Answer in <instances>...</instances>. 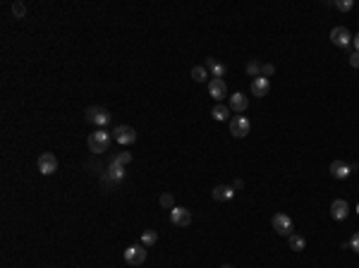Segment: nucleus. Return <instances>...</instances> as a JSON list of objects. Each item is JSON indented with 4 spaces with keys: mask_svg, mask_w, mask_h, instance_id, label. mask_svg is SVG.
I'll return each instance as SVG.
<instances>
[{
    "mask_svg": "<svg viewBox=\"0 0 359 268\" xmlns=\"http://www.w3.org/2000/svg\"><path fill=\"white\" fill-rule=\"evenodd\" d=\"M330 41H333V46H338V48H347L349 43H352V34H349L345 27H335V29L330 31Z\"/></svg>",
    "mask_w": 359,
    "mask_h": 268,
    "instance_id": "nucleus-11",
    "label": "nucleus"
},
{
    "mask_svg": "<svg viewBox=\"0 0 359 268\" xmlns=\"http://www.w3.org/2000/svg\"><path fill=\"white\" fill-rule=\"evenodd\" d=\"M211 118L218 120V122H225V120L230 118V106H225V103H216L213 110H211Z\"/></svg>",
    "mask_w": 359,
    "mask_h": 268,
    "instance_id": "nucleus-18",
    "label": "nucleus"
},
{
    "mask_svg": "<svg viewBox=\"0 0 359 268\" xmlns=\"http://www.w3.org/2000/svg\"><path fill=\"white\" fill-rule=\"evenodd\" d=\"M357 213H359V206H357Z\"/></svg>",
    "mask_w": 359,
    "mask_h": 268,
    "instance_id": "nucleus-33",
    "label": "nucleus"
},
{
    "mask_svg": "<svg viewBox=\"0 0 359 268\" xmlns=\"http://www.w3.org/2000/svg\"><path fill=\"white\" fill-rule=\"evenodd\" d=\"M349 216V204L345 199H335L330 204V218L333 220H345Z\"/></svg>",
    "mask_w": 359,
    "mask_h": 268,
    "instance_id": "nucleus-12",
    "label": "nucleus"
},
{
    "mask_svg": "<svg viewBox=\"0 0 359 268\" xmlns=\"http://www.w3.org/2000/svg\"><path fill=\"white\" fill-rule=\"evenodd\" d=\"M349 65H352V67H359V50H354V53L349 55Z\"/></svg>",
    "mask_w": 359,
    "mask_h": 268,
    "instance_id": "nucleus-29",
    "label": "nucleus"
},
{
    "mask_svg": "<svg viewBox=\"0 0 359 268\" xmlns=\"http://www.w3.org/2000/svg\"><path fill=\"white\" fill-rule=\"evenodd\" d=\"M249 129H251V125L244 115H235V118L230 120V134L237 137V139H244V137L249 134Z\"/></svg>",
    "mask_w": 359,
    "mask_h": 268,
    "instance_id": "nucleus-4",
    "label": "nucleus"
},
{
    "mask_svg": "<svg viewBox=\"0 0 359 268\" xmlns=\"http://www.w3.org/2000/svg\"><path fill=\"white\" fill-rule=\"evenodd\" d=\"M206 70L211 72V77H213V79H223V74H225V65H220L218 60L209 58L206 60Z\"/></svg>",
    "mask_w": 359,
    "mask_h": 268,
    "instance_id": "nucleus-17",
    "label": "nucleus"
},
{
    "mask_svg": "<svg viewBox=\"0 0 359 268\" xmlns=\"http://www.w3.org/2000/svg\"><path fill=\"white\" fill-rule=\"evenodd\" d=\"M110 118H113V115H110L106 108H101V106H91V108H86V120H89L91 125H96L99 129L106 127V125L110 122Z\"/></svg>",
    "mask_w": 359,
    "mask_h": 268,
    "instance_id": "nucleus-2",
    "label": "nucleus"
},
{
    "mask_svg": "<svg viewBox=\"0 0 359 268\" xmlns=\"http://www.w3.org/2000/svg\"><path fill=\"white\" fill-rule=\"evenodd\" d=\"M86 144H89L91 153H106L110 146V132H106V129H96V132H91L89 139H86Z\"/></svg>",
    "mask_w": 359,
    "mask_h": 268,
    "instance_id": "nucleus-1",
    "label": "nucleus"
},
{
    "mask_svg": "<svg viewBox=\"0 0 359 268\" xmlns=\"http://www.w3.org/2000/svg\"><path fill=\"white\" fill-rule=\"evenodd\" d=\"M220 268H235V266H230V263H225V266H220Z\"/></svg>",
    "mask_w": 359,
    "mask_h": 268,
    "instance_id": "nucleus-32",
    "label": "nucleus"
},
{
    "mask_svg": "<svg viewBox=\"0 0 359 268\" xmlns=\"http://www.w3.org/2000/svg\"><path fill=\"white\" fill-rule=\"evenodd\" d=\"M110 160H115V163H120V165H127L132 160V153H118V156H113Z\"/></svg>",
    "mask_w": 359,
    "mask_h": 268,
    "instance_id": "nucleus-26",
    "label": "nucleus"
},
{
    "mask_svg": "<svg viewBox=\"0 0 359 268\" xmlns=\"http://www.w3.org/2000/svg\"><path fill=\"white\" fill-rule=\"evenodd\" d=\"M352 43H354V48L359 50V34H357V36H354V39H352Z\"/></svg>",
    "mask_w": 359,
    "mask_h": 268,
    "instance_id": "nucleus-31",
    "label": "nucleus"
},
{
    "mask_svg": "<svg viewBox=\"0 0 359 268\" xmlns=\"http://www.w3.org/2000/svg\"><path fill=\"white\" fill-rule=\"evenodd\" d=\"M273 72H276V65H271V62H263V67H261V77H266V79H268Z\"/></svg>",
    "mask_w": 359,
    "mask_h": 268,
    "instance_id": "nucleus-27",
    "label": "nucleus"
},
{
    "mask_svg": "<svg viewBox=\"0 0 359 268\" xmlns=\"http://www.w3.org/2000/svg\"><path fill=\"white\" fill-rule=\"evenodd\" d=\"M271 91V81L266 77H256V79L251 81V94L256 96V99H263V96H268Z\"/></svg>",
    "mask_w": 359,
    "mask_h": 268,
    "instance_id": "nucleus-14",
    "label": "nucleus"
},
{
    "mask_svg": "<svg viewBox=\"0 0 359 268\" xmlns=\"http://www.w3.org/2000/svg\"><path fill=\"white\" fill-rule=\"evenodd\" d=\"M247 108H249V99H247L244 94H232V96H230V110H232V113L244 115Z\"/></svg>",
    "mask_w": 359,
    "mask_h": 268,
    "instance_id": "nucleus-13",
    "label": "nucleus"
},
{
    "mask_svg": "<svg viewBox=\"0 0 359 268\" xmlns=\"http://www.w3.org/2000/svg\"><path fill=\"white\" fill-rule=\"evenodd\" d=\"M170 223L177 225V228H187L192 223V211L182 209V206H175V209L170 211Z\"/></svg>",
    "mask_w": 359,
    "mask_h": 268,
    "instance_id": "nucleus-7",
    "label": "nucleus"
},
{
    "mask_svg": "<svg viewBox=\"0 0 359 268\" xmlns=\"http://www.w3.org/2000/svg\"><path fill=\"white\" fill-rule=\"evenodd\" d=\"M232 187H235V189H242V187H244V182H242V180H235V182H232Z\"/></svg>",
    "mask_w": 359,
    "mask_h": 268,
    "instance_id": "nucleus-30",
    "label": "nucleus"
},
{
    "mask_svg": "<svg viewBox=\"0 0 359 268\" xmlns=\"http://www.w3.org/2000/svg\"><path fill=\"white\" fill-rule=\"evenodd\" d=\"M108 180L110 182H122V180H125V165H120V163H115V160H110Z\"/></svg>",
    "mask_w": 359,
    "mask_h": 268,
    "instance_id": "nucleus-16",
    "label": "nucleus"
},
{
    "mask_svg": "<svg viewBox=\"0 0 359 268\" xmlns=\"http://www.w3.org/2000/svg\"><path fill=\"white\" fill-rule=\"evenodd\" d=\"M288 239H290V249H292V251H302V249L307 247V239L302 237V235H295V232H292Z\"/></svg>",
    "mask_w": 359,
    "mask_h": 268,
    "instance_id": "nucleus-19",
    "label": "nucleus"
},
{
    "mask_svg": "<svg viewBox=\"0 0 359 268\" xmlns=\"http://www.w3.org/2000/svg\"><path fill=\"white\" fill-rule=\"evenodd\" d=\"M113 139L122 144V146H130L137 141V129L130 127V125H118V127L113 129Z\"/></svg>",
    "mask_w": 359,
    "mask_h": 268,
    "instance_id": "nucleus-3",
    "label": "nucleus"
},
{
    "mask_svg": "<svg viewBox=\"0 0 359 268\" xmlns=\"http://www.w3.org/2000/svg\"><path fill=\"white\" fill-rule=\"evenodd\" d=\"M261 67H263V65H261L259 60H249V62H247V74L256 79V77H261Z\"/></svg>",
    "mask_w": 359,
    "mask_h": 268,
    "instance_id": "nucleus-22",
    "label": "nucleus"
},
{
    "mask_svg": "<svg viewBox=\"0 0 359 268\" xmlns=\"http://www.w3.org/2000/svg\"><path fill=\"white\" fill-rule=\"evenodd\" d=\"M349 249H354V251L359 254V230L352 235V239H349Z\"/></svg>",
    "mask_w": 359,
    "mask_h": 268,
    "instance_id": "nucleus-28",
    "label": "nucleus"
},
{
    "mask_svg": "<svg viewBox=\"0 0 359 268\" xmlns=\"http://www.w3.org/2000/svg\"><path fill=\"white\" fill-rule=\"evenodd\" d=\"M12 15H15L17 20H22V17L27 15V5H24V3H15V5H12Z\"/></svg>",
    "mask_w": 359,
    "mask_h": 268,
    "instance_id": "nucleus-25",
    "label": "nucleus"
},
{
    "mask_svg": "<svg viewBox=\"0 0 359 268\" xmlns=\"http://www.w3.org/2000/svg\"><path fill=\"white\" fill-rule=\"evenodd\" d=\"M211 197H213V201H230V199L235 197V187H230V185H218V187H213Z\"/></svg>",
    "mask_w": 359,
    "mask_h": 268,
    "instance_id": "nucleus-15",
    "label": "nucleus"
},
{
    "mask_svg": "<svg viewBox=\"0 0 359 268\" xmlns=\"http://www.w3.org/2000/svg\"><path fill=\"white\" fill-rule=\"evenodd\" d=\"M354 170H357V165H347V163H342V160H333V163H330V175L335 180H347Z\"/></svg>",
    "mask_w": 359,
    "mask_h": 268,
    "instance_id": "nucleus-9",
    "label": "nucleus"
},
{
    "mask_svg": "<svg viewBox=\"0 0 359 268\" xmlns=\"http://www.w3.org/2000/svg\"><path fill=\"white\" fill-rule=\"evenodd\" d=\"M160 206H163V209H168V211H172L175 209V197H172V194H170V192H165V194H160Z\"/></svg>",
    "mask_w": 359,
    "mask_h": 268,
    "instance_id": "nucleus-23",
    "label": "nucleus"
},
{
    "mask_svg": "<svg viewBox=\"0 0 359 268\" xmlns=\"http://www.w3.org/2000/svg\"><path fill=\"white\" fill-rule=\"evenodd\" d=\"M333 5H335L340 12H349L354 8V0H338V3H333Z\"/></svg>",
    "mask_w": 359,
    "mask_h": 268,
    "instance_id": "nucleus-24",
    "label": "nucleus"
},
{
    "mask_svg": "<svg viewBox=\"0 0 359 268\" xmlns=\"http://www.w3.org/2000/svg\"><path fill=\"white\" fill-rule=\"evenodd\" d=\"M125 261L130 266H141L146 261V247L144 244H132V247L125 249Z\"/></svg>",
    "mask_w": 359,
    "mask_h": 268,
    "instance_id": "nucleus-5",
    "label": "nucleus"
},
{
    "mask_svg": "<svg viewBox=\"0 0 359 268\" xmlns=\"http://www.w3.org/2000/svg\"><path fill=\"white\" fill-rule=\"evenodd\" d=\"M158 242V232L156 230H144L141 232V244L144 247H151V244H156Z\"/></svg>",
    "mask_w": 359,
    "mask_h": 268,
    "instance_id": "nucleus-21",
    "label": "nucleus"
},
{
    "mask_svg": "<svg viewBox=\"0 0 359 268\" xmlns=\"http://www.w3.org/2000/svg\"><path fill=\"white\" fill-rule=\"evenodd\" d=\"M271 225H273V230H276L278 235H283V237H290V235H292V218L285 216V213H276L273 220H271Z\"/></svg>",
    "mask_w": 359,
    "mask_h": 268,
    "instance_id": "nucleus-6",
    "label": "nucleus"
},
{
    "mask_svg": "<svg viewBox=\"0 0 359 268\" xmlns=\"http://www.w3.org/2000/svg\"><path fill=\"white\" fill-rule=\"evenodd\" d=\"M209 94H211V99H216L218 103H223L225 96H228V84H225V79H209Z\"/></svg>",
    "mask_w": 359,
    "mask_h": 268,
    "instance_id": "nucleus-10",
    "label": "nucleus"
},
{
    "mask_svg": "<svg viewBox=\"0 0 359 268\" xmlns=\"http://www.w3.org/2000/svg\"><path fill=\"white\" fill-rule=\"evenodd\" d=\"M58 170V158L55 153H41L39 156V172L41 175H53Z\"/></svg>",
    "mask_w": 359,
    "mask_h": 268,
    "instance_id": "nucleus-8",
    "label": "nucleus"
},
{
    "mask_svg": "<svg viewBox=\"0 0 359 268\" xmlns=\"http://www.w3.org/2000/svg\"><path fill=\"white\" fill-rule=\"evenodd\" d=\"M211 74H209V70L206 67H201V65H197V67H192V79L194 81H199V84H204V81L209 79Z\"/></svg>",
    "mask_w": 359,
    "mask_h": 268,
    "instance_id": "nucleus-20",
    "label": "nucleus"
}]
</instances>
